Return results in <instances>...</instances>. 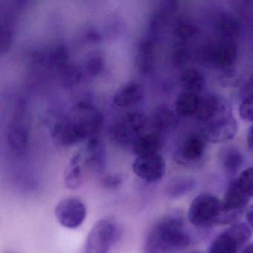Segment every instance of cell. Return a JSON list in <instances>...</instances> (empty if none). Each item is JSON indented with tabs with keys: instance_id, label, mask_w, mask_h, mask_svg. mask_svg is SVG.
<instances>
[{
	"instance_id": "4fadbf2b",
	"label": "cell",
	"mask_w": 253,
	"mask_h": 253,
	"mask_svg": "<svg viewBox=\"0 0 253 253\" xmlns=\"http://www.w3.org/2000/svg\"><path fill=\"white\" fill-rule=\"evenodd\" d=\"M196 186L195 179L186 176L174 177L168 182L164 193L170 199H177L192 192Z\"/></svg>"
},
{
	"instance_id": "6da1fadb",
	"label": "cell",
	"mask_w": 253,
	"mask_h": 253,
	"mask_svg": "<svg viewBox=\"0 0 253 253\" xmlns=\"http://www.w3.org/2000/svg\"><path fill=\"white\" fill-rule=\"evenodd\" d=\"M196 117L202 124V137L209 143L229 141L238 132V124L232 106L220 96L201 97Z\"/></svg>"
},
{
	"instance_id": "7c38bea8",
	"label": "cell",
	"mask_w": 253,
	"mask_h": 253,
	"mask_svg": "<svg viewBox=\"0 0 253 253\" xmlns=\"http://www.w3.org/2000/svg\"><path fill=\"white\" fill-rule=\"evenodd\" d=\"M131 146L137 157L147 156L159 153L162 142L156 133H144L137 137Z\"/></svg>"
},
{
	"instance_id": "8fae6325",
	"label": "cell",
	"mask_w": 253,
	"mask_h": 253,
	"mask_svg": "<svg viewBox=\"0 0 253 253\" xmlns=\"http://www.w3.org/2000/svg\"><path fill=\"white\" fill-rule=\"evenodd\" d=\"M236 57V46L230 40L219 42L211 52V63L223 69H229L235 63Z\"/></svg>"
},
{
	"instance_id": "30bf717a",
	"label": "cell",
	"mask_w": 253,
	"mask_h": 253,
	"mask_svg": "<svg viewBox=\"0 0 253 253\" xmlns=\"http://www.w3.org/2000/svg\"><path fill=\"white\" fill-rule=\"evenodd\" d=\"M144 97L141 84L131 81L121 85L114 96V103L121 108H129L139 104Z\"/></svg>"
},
{
	"instance_id": "d6a6232c",
	"label": "cell",
	"mask_w": 253,
	"mask_h": 253,
	"mask_svg": "<svg viewBox=\"0 0 253 253\" xmlns=\"http://www.w3.org/2000/svg\"><path fill=\"white\" fill-rule=\"evenodd\" d=\"M250 84H251L252 87H253V76H252L251 80H250Z\"/></svg>"
},
{
	"instance_id": "1f68e13d",
	"label": "cell",
	"mask_w": 253,
	"mask_h": 253,
	"mask_svg": "<svg viewBox=\"0 0 253 253\" xmlns=\"http://www.w3.org/2000/svg\"><path fill=\"white\" fill-rule=\"evenodd\" d=\"M242 253H253V243L247 245L243 250Z\"/></svg>"
},
{
	"instance_id": "484cf974",
	"label": "cell",
	"mask_w": 253,
	"mask_h": 253,
	"mask_svg": "<svg viewBox=\"0 0 253 253\" xmlns=\"http://www.w3.org/2000/svg\"><path fill=\"white\" fill-rule=\"evenodd\" d=\"M198 29L189 23H181L177 25L174 29V35L180 40H186L192 38L196 35Z\"/></svg>"
},
{
	"instance_id": "52a82bcc",
	"label": "cell",
	"mask_w": 253,
	"mask_h": 253,
	"mask_svg": "<svg viewBox=\"0 0 253 253\" xmlns=\"http://www.w3.org/2000/svg\"><path fill=\"white\" fill-rule=\"evenodd\" d=\"M59 223L65 228H79L85 221L87 209L85 204L76 197H69L60 201L54 210Z\"/></svg>"
},
{
	"instance_id": "3957f363",
	"label": "cell",
	"mask_w": 253,
	"mask_h": 253,
	"mask_svg": "<svg viewBox=\"0 0 253 253\" xmlns=\"http://www.w3.org/2000/svg\"><path fill=\"white\" fill-rule=\"evenodd\" d=\"M188 218L198 229H208L222 225L221 201L211 194L198 195L189 206Z\"/></svg>"
},
{
	"instance_id": "ffe728a7",
	"label": "cell",
	"mask_w": 253,
	"mask_h": 253,
	"mask_svg": "<svg viewBox=\"0 0 253 253\" xmlns=\"http://www.w3.org/2000/svg\"><path fill=\"white\" fill-rule=\"evenodd\" d=\"M220 163L223 170L227 174H234L242 167L244 157L238 149L229 148L222 154Z\"/></svg>"
},
{
	"instance_id": "ac0fdd59",
	"label": "cell",
	"mask_w": 253,
	"mask_h": 253,
	"mask_svg": "<svg viewBox=\"0 0 253 253\" xmlns=\"http://www.w3.org/2000/svg\"><path fill=\"white\" fill-rule=\"evenodd\" d=\"M154 64V47L152 41L144 40L140 42L136 57L137 70L146 75L152 70Z\"/></svg>"
},
{
	"instance_id": "5bb4252c",
	"label": "cell",
	"mask_w": 253,
	"mask_h": 253,
	"mask_svg": "<svg viewBox=\"0 0 253 253\" xmlns=\"http://www.w3.org/2000/svg\"><path fill=\"white\" fill-rule=\"evenodd\" d=\"M8 146L15 152H23L28 144V130L20 121L13 122L7 131Z\"/></svg>"
},
{
	"instance_id": "e0dca14e",
	"label": "cell",
	"mask_w": 253,
	"mask_h": 253,
	"mask_svg": "<svg viewBox=\"0 0 253 253\" xmlns=\"http://www.w3.org/2000/svg\"><path fill=\"white\" fill-rule=\"evenodd\" d=\"M241 247L236 238L226 229L213 240L210 253H237Z\"/></svg>"
},
{
	"instance_id": "d4e9b609",
	"label": "cell",
	"mask_w": 253,
	"mask_h": 253,
	"mask_svg": "<svg viewBox=\"0 0 253 253\" xmlns=\"http://www.w3.org/2000/svg\"><path fill=\"white\" fill-rule=\"evenodd\" d=\"M241 118L247 122H253V94L243 100L239 106Z\"/></svg>"
},
{
	"instance_id": "9c48e42d",
	"label": "cell",
	"mask_w": 253,
	"mask_h": 253,
	"mask_svg": "<svg viewBox=\"0 0 253 253\" xmlns=\"http://www.w3.org/2000/svg\"><path fill=\"white\" fill-rule=\"evenodd\" d=\"M206 142L202 136L196 134L186 137L174 154L176 162L186 167L199 164L205 156Z\"/></svg>"
},
{
	"instance_id": "7a4b0ae2",
	"label": "cell",
	"mask_w": 253,
	"mask_h": 253,
	"mask_svg": "<svg viewBox=\"0 0 253 253\" xmlns=\"http://www.w3.org/2000/svg\"><path fill=\"white\" fill-rule=\"evenodd\" d=\"M183 216L178 211L165 214L146 234L143 253H177L190 244Z\"/></svg>"
},
{
	"instance_id": "603a6c76",
	"label": "cell",
	"mask_w": 253,
	"mask_h": 253,
	"mask_svg": "<svg viewBox=\"0 0 253 253\" xmlns=\"http://www.w3.org/2000/svg\"><path fill=\"white\" fill-rule=\"evenodd\" d=\"M236 180L244 193L253 198V167L244 170Z\"/></svg>"
},
{
	"instance_id": "f1b7e54d",
	"label": "cell",
	"mask_w": 253,
	"mask_h": 253,
	"mask_svg": "<svg viewBox=\"0 0 253 253\" xmlns=\"http://www.w3.org/2000/svg\"><path fill=\"white\" fill-rule=\"evenodd\" d=\"M122 182L123 180L121 176L115 175V174L106 176L103 180L105 187L112 189H118L122 184Z\"/></svg>"
},
{
	"instance_id": "8992f818",
	"label": "cell",
	"mask_w": 253,
	"mask_h": 253,
	"mask_svg": "<svg viewBox=\"0 0 253 253\" xmlns=\"http://www.w3.org/2000/svg\"><path fill=\"white\" fill-rule=\"evenodd\" d=\"M250 198L241 189L237 180H232L221 201L222 225L236 223L245 211Z\"/></svg>"
},
{
	"instance_id": "f546056e",
	"label": "cell",
	"mask_w": 253,
	"mask_h": 253,
	"mask_svg": "<svg viewBox=\"0 0 253 253\" xmlns=\"http://www.w3.org/2000/svg\"><path fill=\"white\" fill-rule=\"evenodd\" d=\"M246 217H247L249 226L252 229H253V204L247 209V212H246Z\"/></svg>"
},
{
	"instance_id": "836d02e7",
	"label": "cell",
	"mask_w": 253,
	"mask_h": 253,
	"mask_svg": "<svg viewBox=\"0 0 253 253\" xmlns=\"http://www.w3.org/2000/svg\"><path fill=\"white\" fill-rule=\"evenodd\" d=\"M3 253H16V252H14V251H6Z\"/></svg>"
},
{
	"instance_id": "7402d4cb",
	"label": "cell",
	"mask_w": 253,
	"mask_h": 253,
	"mask_svg": "<svg viewBox=\"0 0 253 253\" xmlns=\"http://www.w3.org/2000/svg\"><path fill=\"white\" fill-rule=\"evenodd\" d=\"M85 71L90 75H97L104 67V60L103 56L98 52L89 54L85 61Z\"/></svg>"
},
{
	"instance_id": "44dd1931",
	"label": "cell",
	"mask_w": 253,
	"mask_h": 253,
	"mask_svg": "<svg viewBox=\"0 0 253 253\" xmlns=\"http://www.w3.org/2000/svg\"><path fill=\"white\" fill-rule=\"evenodd\" d=\"M217 30L220 36L226 40H230L239 35V23L234 17L223 16L217 22Z\"/></svg>"
},
{
	"instance_id": "9a60e30c",
	"label": "cell",
	"mask_w": 253,
	"mask_h": 253,
	"mask_svg": "<svg viewBox=\"0 0 253 253\" xmlns=\"http://www.w3.org/2000/svg\"><path fill=\"white\" fill-rule=\"evenodd\" d=\"M201 97L197 93L183 91L177 96L175 100V111L181 117H190L196 115Z\"/></svg>"
},
{
	"instance_id": "4dcf8cb0",
	"label": "cell",
	"mask_w": 253,
	"mask_h": 253,
	"mask_svg": "<svg viewBox=\"0 0 253 253\" xmlns=\"http://www.w3.org/2000/svg\"><path fill=\"white\" fill-rule=\"evenodd\" d=\"M247 143L248 147L253 150V125L250 127L247 132Z\"/></svg>"
},
{
	"instance_id": "ba28073f",
	"label": "cell",
	"mask_w": 253,
	"mask_h": 253,
	"mask_svg": "<svg viewBox=\"0 0 253 253\" xmlns=\"http://www.w3.org/2000/svg\"><path fill=\"white\" fill-rule=\"evenodd\" d=\"M134 174L147 183H155L164 177L166 163L160 153L147 156H138L132 164Z\"/></svg>"
},
{
	"instance_id": "d6986e66",
	"label": "cell",
	"mask_w": 253,
	"mask_h": 253,
	"mask_svg": "<svg viewBox=\"0 0 253 253\" xmlns=\"http://www.w3.org/2000/svg\"><path fill=\"white\" fill-rule=\"evenodd\" d=\"M181 82L185 91L199 94L205 86V76L199 69L191 68L183 72Z\"/></svg>"
},
{
	"instance_id": "4316f807",
	"label": "cell",
	"mask_w": 253,
	"mask_h": 253,
	"mask_svg": "<svg viewBox=\"0 0 253 253\" xmlns=\"http://www.w3.org/2000/svg\"><path fill=\"white\" fill-rule=\"evenodd\" d=\"M82 78V72L76 67L65 68L63 73V81L65 85H76L81 81Z\"/></svg>"
},
{
	"instance_id": "83f0119b",
	"label": "cell",
	"mask_w": 253,
	"mask_h": 253,
	"mask_svg": "<svg viewBox=\"0 0 253 253\" xmlns=\"http://www.w3.org/2000/svg\"><path fill=\"white\" fill-rule=\"evenodd\" d=\"M11 42V32L9 26H2L1 28V51L4 52L9 48Z\"/></svg>"
},
{
	"instance_id": "5b68a950",
	"label": "cell",
	"mask_w": 253,
	"mask_h": 253,
	"mask_svg": "<svg viewBox=\"0 0 253 253\" xmlns=\"http://www.w3.org/2000/svg\"><path fill=\"white\" fill-rule=\"evenodd\" d=\"M118 236L119 230L115 222L102 219L88 232L82 253H109Z\"/></svg>"
},
{
	"instance_id": "277c9868",
	"label": "cell",
	"mask_w": 253,
	"mask_h": 253,
	"mask_svg": "<svg viewBox=\"0 0 253 253\" xmlns=\"http://www.w3.org/2000/svg\"><path fill=\"white\" fill-rule=\"evenodd\" d=\"M149 124L146 115L141 111L134 110L126 112L114 123L111 128V137L121 146H126L144 134Z\"/></svg>"
},
{
	"instance_id": "e575fe53",
	"label": "cell",
	"mask_w": 253,
	"mask_h": 253,
	"mask_svg": "<svg viewBox=\"0 0 253 253\" xmlns=\"http://www.w3.org/2000/svg\"><path fill=\"white\" fill-rule=\"evenodd\" d=\"M201 253V252H192V253Z\"/></svg>"
},
{
	"instance_id": "2e32d148",
	"label": "cell",
	"mask_w": 253,
	"mask_h": 253,
	"mask_svg": "<svg viewBox=\"0 0 253 253\" xmlns=\"http://www.w3.org/2000/svg\"><path fill=\"white\" fill-rule=\"evenodd\" d=\"M151 124L157 131H169L177 124V118L169 108L165 106H158L152 113Z\"/></svg>"
},
{
	"instance_id": "cb8c5ba5",
	"label": "cell",
	"mask_w": 253,
	"mask_h": 253,
	"mask_svg": "<svg viewBox=\"0 0 253 253\" xmlns=\"http://www.w3.org/2000/svg\"><path fill=\"white\" fill-rule=\"evenodd\" d=\"M65 183L69 189L75 190L80 188L82 183V176L79 165L71 166L65 175Z\"/></svg>"
}]
</instances>
